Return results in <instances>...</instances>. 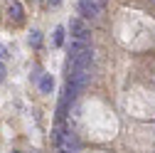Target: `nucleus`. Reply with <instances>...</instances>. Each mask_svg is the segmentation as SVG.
<instances>
[{
  "instance_id": "obj_9",
  "label": "nucleus",
  "mask_w": 155,
  "mask_h": 153,
  "mask_svg": "<svg viewBox=\"0 0 155 153\" xmlns=\"http://www.w3.org/2000/svg\"><path fill=\"white\" fill-rule=\"evenodd\" d=\"M49 3H52V5H57V3H59V0H49Z\"/></svg>"
},
{
  "instance_id": "obj_2",
  "label": "nucleus",
  "mask_w": 155,
  "mask_h": 153,
  "mask_svg": "<svg viewBox=\"0 0 155 153\" xmlns=\"http://www.w3.org/2000/svg\"><path fill=\"white\" fill-rule=\"evenodd\" d=\"M69 30H71V35H74V40H81V42L89 40V30H86V25H84L81 20H71V22H69Z\"/></svg>"
},
{
  "instance_id": "obj_4",
  "label": "nucleus",
  "mask_w": 155,
  "mask_h": 153,
  "mask_svg": "<svg viewBox=\"0 0 155 153\" xmlns=\"http://www.w3.org/2000/svg\"><path fill=\"white\" fill-rule=\"evenodd\" d=\"M8 15L12 17L15 22H20V20H22V5H20V3H10V8H8Z\"/></svg>"
},
{
  "instance_id": "obj_1",
  "label": "nucleus",
  "mask_w": 155,
  "mask_h": 153,
  "mask_svg": "<svg viewBox=\"0 0 155 153\" xmlns=\"http://www.w3.org/2000/svg\"><path fill=\"white\" fill-rule=\"evenodd\" d=\"M76 10H79V15H84V17H89V20H94V17L101 12V5L94 3V0H79Z\"/></svg>"
},
{
  "instance_id": "obj_3",
  "label": "nucleus",
  "mask_w": 155,
  "mask_h": 153,
  "mask_svg": "<svg viewBox=\"0 0 155 153\" xmlns=\"http://www.w3.org/2000/svg\"><path fill=\"white\" fill-rule=\"evenodd\" d=\"M91 47L86 45V42H81V40H74L71 45H69V54H71V59H76V57H81V54H86Z\"/></svg>"
},
{
  "instance_id": "obj_6",
  "label": "nucleus",
  "mask_w": 155,
  "mask_h": 153,
  "mask_svg": "<svg viewBox=\"0 0 155 153\" xmlns=\"http://www.w3.org/2000/svg\"><path fill=\"white\" fill-rule=\"evenodd\" d=\"M64 42V27H57L54 30V45H62Z\"/></svg>"
},
{
  "instance_id": "obj_7",
  "label": "nucleus",
  "mask_w": 155,
  "mask_h": 153,
  "mask_svg": "<svg viewBox=\"0 0 155 153\" xmlns=\"http://www.w3.org/2000/svg\"><path fill=\"white\" fill-rule=\"evenodd\" d=\"M27 40H30V45H32V47H37V45H40V40H42V37H40V32H37V30H32Z\"/></svg>"
},
{
  "instance_id": "obj_8",
  "label": "nucleus",
  "mask_w": 155,
  "mask_h": 153,
  "mask_svg": "<svg viewBox=\"0 0 155 153\" xmlns=\"http://www.w3.org/2000/svg\"><path fill=\"white\" fill-rule=\"evenodd\" d=\"M3 79H5V67L0 64V82H3Z\"/></svg>"
},
{
  "instance_id": "obj_5",
  "label": "nucleus",
  "mask_w": 155,
  "mask_h": 153,
  "mask_svg": "<svg viewBox=\"0 0 155 153\" xmlns=\"http://www.w3.org/2000/svg\"><path fill=\"white\" fill-rule=\"evenodd\" d=\"M40 89H42L45 94H49V91L54 89V79H52V74H45L42 79H40Z\"/></svg>"
}]
</instances>
